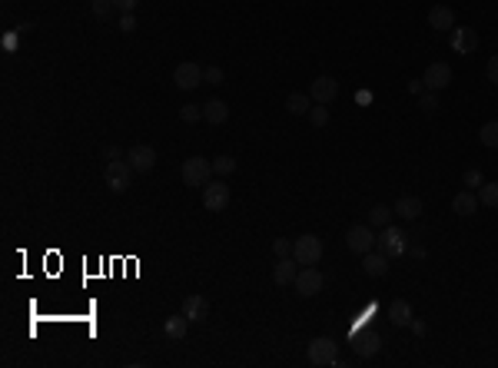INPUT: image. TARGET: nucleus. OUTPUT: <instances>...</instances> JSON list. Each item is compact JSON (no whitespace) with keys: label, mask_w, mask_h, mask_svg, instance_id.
Masks as SVG:
<instances>
[{"label":"nucleus","mask_w":498,"mask_h":368,"mask_svg":"<svg viewBox=\"0 0 498 368\" xmlns=\"http://www.w3.org/2000/svg\"><path fill=\"white\" fill-rule=\"evenodd\" d=\"M292 259L299 262V265H316V262L323 259V239L316 236V233H306L292 242Z\"/></svg>","instance_id":"obj_1"},{"label":"nucleus","mask_w":498,"mask_h":368,"mask_svg":"<svg viewBox=\"0 0 498 368\" xmlns=\"http://www.w3.org/2000/svg\"><path fill=\"white\" fill-rule=\"evenodd\" d=\"M103 179H107V189L110 193H127L133 183V166L130 163H123V159H110L107 170H103Z\"/></svg>","instance_id":"obj_2"},{"label":"nucleus","mask_w":498,"mask_h":368,"mask_svg":"<svg viewBox=\"0 0 498 368\" xmlns=\"http://www.w3.org/2000/svg\"><path fill=\"white\" fill-rule=\"evenodd\" d=\"M210 176H213V163H206L203 156H190V159L183 163V170H179V179H183L186 186H206Z\"/></svg>","instance_id":"obj_3"},{"label":"nucleus","mask_w":498,"mask_h":368,"mask_svg":"<svg viewBox=\"0 0 498 368\" xmlns=\"http://www.w3.org/2000/svg\"><path fill=\"white\" fill-rule=\"evenodd\" d=\"M203 206H206V213H223L229 206V186L223 179H210L203 186Z\"/></svg>","instance_id":"obj_4"},{"label":"nucleus","mask_w":498,"mask_h":368,"mask_svg":"<svg viewBox=\"0 0 498 368\" xmlns=\"http://www.w3.org/2000/svg\"><path fill=\"white\" fill-rule=\"evenodd\" d=\"M292 285H296V292H299L303 299H312V295H319V292H323L325 279H323V272H319L316 265H303Z\"/></svg>","instance_id":"obj_5"},{"label":"nucleus","mask_w":498,"mask_h":368,"mask_svg":"<svg viewBox=\"0 0 498 368\" xmlns=\"http://www.w3.org/2000/svg\"><path fill=\"white\" fill-rule=\"evenodd\" d=\"M336 348H339V345H336L329 335H319V339H312V342H309L306 355H309V362H312V365L325 368V365H336Z\"/></svg>","instance_id":"obj_6"},{"label":"nucleus","mask_w":498,"mask_h":368,"mask_svg":"<svg viewBox=\"0 0 498 368\" xmlns=\"http://www.w3.org/2000/svg\"><path fill=\"white\" fill-rule=\"evenodd\" d=\"M375 242H379V236L372 233V226H352V229L346 233L349 252H356V256H366V252H372V249H375Z\"/></svg>","instance_id":"obj_7"},{"label":"nucleus","mask_w":498,"mask_h":368,"mask_svg":"<svg viewBox=\"0 0 498 368\" xmlns=\"http://www.w3.org/2000/svg\"><path fill=\"white\" fill-rule=\"evenodd\" d=\"M406 229H399V226H382V233H379V249H382V252H386V256H402V252H406V246H409V242H406Z\"/></svg>","instance_id":"obj_8"},{"label":"nucleus","mask_w":498,"mask_h":368,"mask_svg":"<svg viewBox=\"0 0 498 368\" xmlns=\"http://www.w3.org/2000/svg\"><path fill=\"white\" fill-rule=\"evenodd\" d=\"M309 96H312V103H332L336 96H339V80H332V77H316L312 80V87H309Z\"/></svg>","instance_id":"obj_9"},{"label":"nucleus","mask_w":498,"mask_h":368,"mask_svg":"<svg viewBox=\"0 0 498 368\" xmlns=\"http://www.w3.org/2000/svg\"><path fill=\"white\" fill-rule=\"evenodd\" d=\"M173 83L179 90H196L199 83H203V66L190 64V60H186V64H179L173 70Z\"/></svg>","instance_id":"obj_10"},{"label":"nucleus","mask_w":498,"mask_h":368,"mask_svg":"<svg viewBox=\"0 0 498 368\" xmlns=\"http://www.w3.org/2000/svg\"><path fill=\"white\" fill-rule=\"evenodd\" d=\"M422 83L432 90V93L445 90L449 83H452V66L449 64H429V70L422 73Z\"/></svg>","instance_id":"obj_11"},{"label":"nucleus","mask_w":498,"mask_h":368,"mask_svg":"<svg viewBox=\"0 0 498 368\" xmlns=\"http://www.w3.org/2000/svg\"><path fill=\"white\" fill-rule=\"evenodd\" d=\"M127 163L133 166V173H153L156 150L153 146H133V150H127Z\"/></svg>","instance_id":"obj_12"},{"label":"nucleus","mask_w":498,"mask_h":368,"mask_svg":"<svg viewBox=\"0 0 498 368\" xmlns=\"http://www.w3.org/2000/svg\"><path fill=\"white\" fill-rule=\"evenodd\" d=\"M429 27L438 30V34H449L455 30V10L452 7H445V3H435L432 10H429Z\"/></svg>","instance_id":"obj_13"},{"label":"nucleus","mask_w":498,"mask_h":368,"mask_svg":"<svg viewBox=\"0 0 498 368\" xmlns=\"http://www.w3.org/2000/svg\"><path fill=\"white\" fill-rule=\"evenodd\" d=\"M299 276V262L292 259V256H286V259L276 262V269H273V282L276 285H292Z\"/></svg>","instance_id":"obj_14"},{"label":"nucleus","mask_w":498,"mask_h":368,"mask_svg":"<svg viewBox=\"0 0 498 368\" xmlns=\"http://www.w3.org/2000/svg\"><path fill=\"white\" fill-rule=\"evenodd\" d=\"M478 196L472 193V189H462V193H455V199H452V213L455 216H475L478 213Z\"/></svg>","instance_id":"obj_15"},{"label":"nucleus","mask_w":498,"mask_h":368,"mask_svg":"<svg viewBox=\"0 0 498 368\" xmlns=\"http://www.w3.org/2000/svg\"><path fill=\"white\" fill-rule=\"evenodd\" d=\"M362 269H366V276H372V279H382L389 272V256L386 252H366L362 256Z\"/></svg>","instance_id":"obj_16"},{"label":"nucleus","mask_w":498,"mask_h":368,"mask_svg":"<svg viewBox=\"0 0 498 368\" xmlns=\"http://www.w3.org/2000/svg\"><path fill=\"white\" fill-rule=\"evenodd\" d=\"M183 315H186L190 322H203V319L210 315V302H206L203 295H186V299H183Z\"/></svg>","instance_id":"obj_17"},{"label":"nucleus","mask_w":498,"mask_h":368,"mask_svg":"<svg viewBox=\"0 0 498 368\" xmlns=\"http://www.w3.org/2000/svg\"><path fill=\"white\" fill-rule=\"evenodd\" d=\"M452 47L455 53H472L478 47V34L472 27H458V30H452Z\"/></svg>","instance_id":"obj_18"},{"label":"nucleus","mask_w":498,"mask_h":368,"mask_svg":"<svg viewBox=\"0 0 498 368\" xmlns=\"http://www.w3.org/2000/svg\"><path fill=\"white\" fill-rule=\"evenodd\" d=\"M412 305L406 302V299H395V302H389V322L399 325V328H409L412 325Z\"/></svg>","instance_id":"obj_19"},{"label":"nucleus","mask_w":498,"mask_h":368,"mask_svg":"<svg viewBox=\"0 0 498 368\" xmlns=\"http://www.w3.org/2000/svg\"><path fill=\"white\" fill-rule=\"evenodd\" d=\"M203 120L213 123V127H219V123L229 120V107H226L223 100H206V103H203Z\"/></svg>","instance_id":"obj_20"},{"label":"nucleus","mask_w":498,"mask_h":368,"mask_svg":"<svg viewBox=\"0 0 498 368\" xmlns=\"http://www.w3.org/2000/svg\"><path fill=\"white\" fill-rule=\"evenodd\" d=\"M163 332H166V339H173V342H179V339H186V332H190V319L179 312V315H170L166 322H163Z\"/></svg>","instance_id":"obj_21"},{"label":"nucleus","mask_w":498,"mask_h":368,"mask_svg":"<svg viewBox=\"0 0 498 368\" xmlns=\"http://www.w3.org/2000/svg\"><path fill=\"white\" fill-rule=\"evenodd\" d=\"M379 345H382V339H379L375 332H366V335L356 339V355H359V358H372V355L379 352Z\"/></svg>","instance_id":"obj_22"},{"label":"nucleus","mask_w":498,"mask_h":368,"mask_svg":"<svg viewBox=\"0 0 498 368\" xmlns=\"http://www.w3.org/2000/svg\"><path fill=\"white\" fill-rule=\"evenodd\" d=\"M395 213L402 219H419L422 216V199H419V196H402V199L395 202Z\"/></svg>","instance_id":"obj_23"},{"label":"nucleus","mask_w":498,"mask_h":368,"mask_svg":"<svg viewBox=\"0 0 498 368\" xmlns=\"http://www.w3.org/2000/svg\"><path fill=\"white\" fill-rule=\"evenodd\" d=\"M286 109H289L292 116H306V113L312 109V96H309V93H289V96H286Z\"/></svg>","instance_id":"obj_24"},{"label":"nucleus","mask_w":498,"mask_h":368,"mask_svg":"<svg viewBox=\"0 0 498 368\" xmlns=\"http://www.w3.org/2000/svg\"><path fill=\"white\" fill-rule=\"evenodd\" d=\"M392 213H395V209L382 206V202H379V206H372V209H369V226H372V229H382V226H389V222H392Z\"/></svg>","instance_id":"obj_25"},{"label":"nucleus","mask_w":498,"mask_h":368,"mask_svg":"<svg viewBox=\"0 0 498 368\" xmlns=\"http://www.w3.org/2000/svg\"><path fill=\"white\" fill-rule=\"evenodd\" d=\"M478 202L488 206V209H498V183H482L478 186Z\"/></svg>","instance_id":"obj_26"},{"label":"nucleus","mask_w":498,"mask_h":368,"mask_svg":"<svg viewBox=\"0 0 498 368\" xmlns=\"http://www.w3.org/2000/svg\"><path fill=\"white\" fill-rule=\"evenodd\" d=\"M478 140H482V146H488V150H498V120L485 123V127L478 130Z\"/></svg>","instance_id":"obj_27"},{"label":"nucleus","mask_w":498,"mask_h":368,"mask_svg":"<svg viewBox=\"0 0 498 368\" xmlns=\"http://www.w3.org/2000/svg\"><path fill=\"white\" fill-rule=\"evenodd\" d=\"M90 10H93V17H97V21H110V17H113V10H116V3H113V0H93V3H90Z\"/></svg>","instance_id":"obj_28"},{"label":"nucleus","mask_w":498,"mask_h":368,"mask_svg":"<svg viewBox=\"0 0 498 368\" xmlns=\"http://www.w3.org/2000/svg\"><path fill=\"white\" fill-rule=\"evenodd\" d=\"M179 120H183V123H199V120H203V103H186V107H179Z\"/></svg>","instance_id":"obj_29"},{"label":"nucleus","mask_w":498,"mask_h":368,"mask_svg":"<svg viewBox=\"0 0 498 368\" xmlns=\"http://www.w3.org/2000/svg\"><path fill=\"white\" fill-rule=\"evenodd\" d=\"M233 170H236V159H233V156H216V159H213V173L216 176H229Z\"/></svg>","instance_id":"obj_30"},{"label":"nucleus","mask_w":498,"mask_h":368,"mask_svg":"<svg viewBox=\"0 0 498 368\" xmlns=\"http://www.w3.org/2000/svg\"><path fill=\"white\" fill-rule=\"evenodd\" d=\"M309 120H312V127H325V123H329V109H325V103L309 109Z\"/></svg>","instance_id":"obj_31"},{"label":"nucleus","mask_w":498,"mask_h":368,"mask_svg":"<svg viewBox=\"0 0 498 368\" xmlns=\"http://www.w3.org/2000/svg\"><path fill=\"white\" fill-rule=\"evenodd\" d=\"M462 183H465L469 189H478V186L485 183V176H482V170H475V166H472V170H465V176H462Z\"/></svg>","instance_id":"obj_32"},{"label":"nucleus","mask_w":498,"mask_h":368,"mask_svg":"<svg viewBox=\"0 0 498 368\" xmlns=\"http://www.w3.org/2000/svg\"><path fill=\"white\" fill-rule=\"evenodd\" d=\"M273 252H276L279 259L292 256V242H289V239H273Z\"/></svg>","instance_id":"obj_33"},{"label":"nucleus","mask_w":498,"mask_h":368,"mask_svg":"<svg viewBox=\"0 0 498 368\" xmlns=\"http://www.w3.org/2000/svg\"><path fill=\"white\" fill-rule=\"evenodd\" d=\"M203 80L213 83V87H219V83H223V70H219V66H206V70H203Z\"/></svg>","instance_id":"obj_34"},{"label":"nucleus","mask_w":498,"mask_h":368,"mask_svg":"<svg viewBox=\"0 0 498 368\" xmlns=\"http://www.w3.org/2000/svg\"><path fill=\"white\" fill-rule=\"evenodd\" d=\"M419 107L425 109V113H435V109H438V96H435L432 90H429V93H425V96L419 100Z\"/></svg>","instance_id":"obj_35"},{"label":"nucleus","mask_w":498,"mask_h":368,"mask_svg":"<svg viewBox=\"0 0 498 368\" xmlns=\"http://www.w3.org/2000/svg\"><path fill=\"white\" fill-rule=\"evenodd\" d=\"M485 77H488L492 83H498V53L488 60V64H485Z\"/></svg>","instance_id":"obj_36"},{"label":"nucleus","mask_w":498,"mask_h":368,"mask_svg":"<svg viewBox=\"0 0 498 368\" xmlns=\"http://www.w3.org/2000/svg\"><path fill=\"white\" fill-rule=\"evenodd\" d=\"M120 30H123V34H133V30H136V17H133V14H123V17H120Z\"/></svg>","instance_id":"obj_37"},{"label":"nucleus","mask_w":498,"mask_h":368,"mask_svg":"<svg viewBox=\"0 0 498 368\" xmlns=\"http://www.w3.org/2000/svg\"><path fill=\"white\" fill-rule=\"evenodd\" d=\"M113 3H116V10H123V14H133L140 0H113Z\"/></svg>","instance_id":"obj_38"},{"label":"nucleus","mask_w":498,"mask_h":368,"mask_svg":"<svg viewBox=\"0 0 498 368\" xmlns=\"http://www.w3.org/2000/svg\"><path fill=\"white\" fill-rule=\"evenodd\" d=\"M415 335H425V322H419V319H412V325H409Z\"/></svg>","instance_id":"obj_39"},{"label":"nucleus","mask_w":498,"mask_h":368,"mask_svg":"<svg viewBox=\"0 0 498 368\" xmlns=\"http://www.w3.org/2000/svg\"><path fill=\"white\" fill-rule=\"evenodd\" d=\"M356 100H359V103H372V93H369V90H362V93H356Z\"/></svg>","instance_id":"obj_40"},{"label":"nucleus","mask_w":498,"mask_h":368,"mask_svg":"<svg viewBox=\"0 0 498 368\" xmlns=\"http://www.w3.org/2000/svg\"><path fill=\"white\" fill-rule=\"evenodd\" d=\"M103 153H107V159H120V150H116V146H107Z\"/></svg>","instance_id":"obj_41"}]
</instances>
